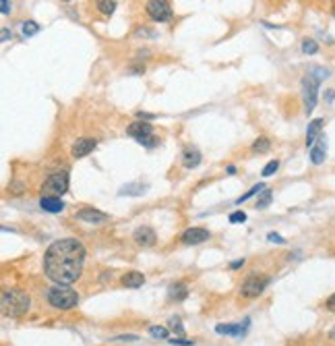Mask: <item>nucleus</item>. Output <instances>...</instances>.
Returning <instances> with one entry per match:
<instances>
[{"mask_svg":"<svg viewBox=\"0 0 335 346\" xmlns=\"http://www.w3.org/2000/svg\"><path fill=\"white\" fill-rule=\"evenodd\" d=\"M114 340H116V342H135V340H139V336H135V334H127V336H116Z\"/></svg>","mask_w":335,"mask_h":346,"instance_id":"33","label":"nucleus"},{"mask_svg":"<svg viewBox=\"0 0 335 346\" xmlns=\"http://www.w3.org/2000/svg\"><path fill=\"white\" fill-rule=\"evenodd\" d=\"M21 29H23V35H25V37H31V35H35V33H37L41 27H39L35 21H25Z\"/></svg>","mask_w":335,"mask_h":346,"instance_id":"24","label":"nucleus"},{"mask_svg":"<svg viewBox=\"0 0 335 346\" xmlns=\"http://www.w3.org/2000/svg\"><path fill=\"white\" fill-rule=\"evenodd\" d=\"M277 168H279V162H277V160H271V162L263 168V176H273V174L277 172Z\"/></svg>","mask_w":335,"mask_h":346,"instance_id":"29","label":"nucleus"},{"mask_svg":"<svg viewBox=\"0 0 335 346\" xmlns=\"http://www.w3.org/2000/svg\"><path fill=\"white\" fill-rule=\"evenodd\" d=\"M267 278H263V276H248L244 282H242V286H240V294L242 296H246V299H253V296H259L263 290H265V286H267Z\"/></svg>","mask_w":335,"mask_h":346,"instance_id":"7","label":"nucleus"},{"mask_svg":"<svg viewBox=\"0 0 335 346\" xmlns=\"http://www.w3.org/2000/svg\"><path fill=\"white\" fill-rule=\"evenodd\" d=\"M269 203H271V191H269V189H265V191H263V195H261V199L257 201V208H259V210H263V208H267Z\"/></svg>","mask_w":335,"mask_h":346,"instance_id":"28","label":"nucleus"},{"mask_svg":"<svg viewBox=\"0 0 335 346\" xmlns=\"http://www.w3.org/2000/svg\"><path fill=\"white\" fill-rule=\"evenodd\" d=\"M0 7H3V15L11 13V3H9V0H0Z\"/></svg>","mask_w":335,"mask_h":346,"instance_id":"37","label":"nucleus"},{"mask_svg":"<svg viewBox=\"0 0 335 346\" xmlns=\"http://www.w3.org/2000/svg\"><path fill=\"white\" fill-rule=\"evenodd\" d=\"M172 344H178V346H193L195 342L193 340H184V338H174V340H170Z\"/></svg>","mask_w":335,"mask_h":346,"instance_id":"35","label":"nucleus"},{"mask_svg":"<svg viewBox=\"0 0 335 346\" xmlns=\"http://www.w3.org/2000/svg\"><path fill=\"white\" fill-rule=\"evenodd\" d=\"M325 100H327V102H333V100H335V89H329V91H327Z\"/></svg>","mask_w":335,"mask_h":346,"instance_id":"38","label":"nucleus"},{"mask_svg":"<svg viewBox=\"0 0 335 346\" xmlns=\"http://www.w3.org/2000/svg\"><path fill=\"white\" fill-rule=\"evenodd\" d=\"M267 240H271V242H277V245H282V242H286L282 234H275V232H269V234H267Z\"/></svg>","mask_w":335,"mask_h":346,"instance_id":"32","label":"nucleus"},{"mask_svg":"<svg viewBox=\"0 0 335 346\" xmlns=\"http://www.w3.org/2000/svg\"><path fill=\"white\" fill-rule=\"evenodd\" d=\"M149 336H151V338H157V340H159V338L163 340V338H168V328L151 325V328H149Z\"/></svg>","mask_w":335,"mask_h":346,"instance_id":"27","label":"nucleus"},{"mask_svg":"<svg viewBox=\"0 0 335 346\" xmlns=\"http://www.w3.org/2000/svg\"><path fill=\"white\" fill-rule=\"evenodd\" d=\"M85 266V247L75 238H62L48 247L44 255V272L56 284H73Z\"/></svg>","mask_w":335,"mask_h":346,"instance_id":"1","label":"nucleus"},{"mask_svg":"<svg viewBox=\"0 0 335 346\" xmlns=\"http://www.w3.org/2000/svg\"><path fill=\"white\" fill-rule=\"evenodd\" d=\"M65 3H71V0H65Z\"/></svg>","mask_w":335,"mask_h":346,"instance_id":"43","label":"nucleus"},{"mask_svg":"<svg viewBox=\"0 0 335 346\" xmlns=\"http://www.w3.org/2000/svg\"><path fill=\"white\" fill-rule=\"evenodd\" d=\"M302 52L304 54H317L319 52V44L315 39H304L302 42Z\"/></svg>","mask_w":335,"mask_h":346,"instance_id":"25","label":"nucleus"},{"mask_svg":"<svg viewBox=\"0 0 335 346\" xmlns=\"http://www.w3.org/2000/svg\"><path fill=\"white\" fill-rule=\"evenodd\" d=\"M319 83H321V81H317V79H315V77H310V75H306V77L302 79L304 112H306V114H310V112L315 110V106H317V97H319Z\"/></svg>","mask_w":335,"mask_h":346,"instance_id":"5","label":"nucleus"},{"mask_svg":"<svg viewBox=\"0 0 335 346\" xmlns=\"http://www.w3.org/2000/svg\"><path fill=\"white\" fill-rule=\"evenodd\" d=\"M242 266H244V259H238V261H232V263H230L232 270H238V268H242Z\"/></svg>","mask_w":335,"mask_h":346,"instance_id":"39","label":"nucleus"},{"mask_svg":"<svg viewBox=\"0 0 335 346\" xmlns=\"http://www.w3.org/2000/svg\"><path fill=\"white\" fill-rule=\"evenodd\" d=\"M9 37H11V31H9L7 27H5V29H3V42H7Z\"/></svg>","mask_w":335,"mask_h":346,"instance_id":"40","label":"nucleus"},{"mask_svg":"<svg viewBox=\"0 0 335 346\" xmlns=\"http://www.w3.org/2000/svg\"><path fill=\"white\" fill-rule=\"evenodd\" d=\"M95 147H97V141H95V139L83 137V139H77V141L73 143L71 154H73V158H85V156H89V154L95 150Z\"/></svg>","mask_w":335,"mask_h":346,"instance_id":"8","label":"nucleus"},{"mask_svg":"<svg viewBox=\"0 0 335 346\" xmlns=\"http://www.w3.org/2000/svg\"><path fill=\"white\" fill-rule=\"evenodd\" d=\"M29 305H31V299L25 290H19V288H11V290H5L3 292V311L11 317H19V315H25L29 311Z\"/></svg>","mask_w":335,"mask_h":346,"instance_id":"2","label":"nucleus"},{"mask_svg":"<svg viewBox=\"0 0 335 346\" xmlns=\"http://www.w3.org/2000/svg\"><path fill=\"white\" fill-rule=\"evenodd\" d=\"M325 156H327V139L321 135V139L310 147V162L315 166H319L325 162Z\"/></svg>","mask_w":335,"mask_h":346,"instance_id":"12","label":"nucleus"},{"mask_svg":"<svg viewBox=\"0 0 335 346\" xmlns=\"http://www.w3.org/2000/svg\"><path fill=\"white\" fill-rule=\"evenodd\" d=\"M127 133L135 139H141V137H147V135H153V127L147 123V120H137L133 125H129Z\"/></svg>","mask_w":335,"mask_h":346,"instance_id":"14","label":"nucleus"},{"mask_svg":"<svg viewBox=\"0 0 335 346\" xmlns=\"http://www.w3.org/2000/svg\"><path fill=\"white\" fill-rule=\"evenodd\" d=\"M145 11L157 23H165V21L172 19V9H170V5H168L165 0H149Z\"/></svg>","mask_w":335,"mask_h":346,"instance_id":"6","label":"nucleus"},{"mask_svg":"<svg viewBox=\"0 0 335 346\" xmlns=\"http://www.w3.org/2000/svg\"><path fill=\"white\" fill-rule=\"evenodd\" d=\"M308 75H310V77H315L317 81H323V79H327V77H329V71H327V69H323V67H312V69L308 71Z\"/></svg>","mask_w":335,"mask_h":346,"instance_id":"26","label":"nucleus"},{"mask_svg":"<svg viewBox=\"0 0 335 346\" xmlns=\"http://www.w3.org/2000/svg\"><path fill=\"white\" fill-rule=\"evenodd\" d=\"M329 338H331V340H335V328H333V330L329 332Z\"/></svg>","mask_w":335,"mask_h":346,"instance_id":"41","label":"nucleus"},{"mask_svg":"<svg viewBox=\"0 0 335 346\" xmlns=\"http://www.w3.org/2000/svg\"><path fill=\"white\" fill-rule=\"evenodd\" d=\"M41 191H44V197H60L69 191V174L65 170L60 172H52L46 182L41 185Z\"/></svg>","mask_w":335,"mask_h":346,"instance_id":"4","label":"nucleus"},{"mask_svg":"<svg viewBox=\"0 0 335 346\" xmlns=\"http://www.w3.org/2000/svg\"><path fill=\"white\" fill-rule=\"evenodd\" d=\"M325 305H327V309H329L331 313H335V292H333V294L329 296V299H327V303H325Z\"/></svg>","mask_w":335,"mask_h":346,"instance_id":"36","label":"nucleus"},{"mask_svg":"<svg viewBox=\"0 0 335 346\" xmlns=\"http://www.w3.org/2000/svg\"><path fill=\"white\" fill-rule=\"evenodd\" d=\"M39 208L44 212H50V214H60L65 210V203L60 201V197H41Z\"/></svg>","mask_w":335,"mask_h":346,"instance_id":"15","label":"nucleus"},{"mask_svg":"<svg viewBox=\"0 0 335 346\" xmlns=\"http://www.w3.org/2000/svg\"><path fill=\"white\" fill-rule=\"evenodd\" d=\"M108 218H110L108 214H103L99 210H93V208H85V210L77 212V220H83L87 224H103Z\"/></svg>","mask_w":335,"mask_h":346,"instance_id":"10","label":"nucleus"},{"mask_svg":"<svg viewBox=\"0 0 335 346\" xmlns=\"http://www.w3.org/2000/svg\"><path fill=\"white\" fill-rule=\"evenodd\" d=\"M331 15L335 17V0H333V7H331Z\"/></svg>","mask_w":335,"mask_h":346,"instance_id":"42","label":"nucleus"},{"mask_svg":"<svg viewBox=\"0 0 335 346\" xmlns=\"http://www.w3.org/2000/svg\"><path fill=\"white\" fill-rule=\"evenodd\" d=\"M120 282H122V286H127V288H139V286H143L145 276H143L141 272H127Z\"/></svg>","mask_w":335,"mask_h":346,"instance_id":"17","label":"nucleus"},{"mask_svg":"<svg viewBox=\"0 0 335 346\" xmlns=\"http://www.w3.org/2000/svg\"><path fill=\"white\" fill-rule=\"evenodd\" d=\"M323 125H325L323 118H315L312 123H308V129H306V147H312V145L321 139Z\"/></svg>","mask_w":335,"mask_h":346,"instance_id":"13","label":"nucleus"},{"mask_svg":"<svg viewBox=\"0 0 335 346\" xmlns=\"http://www.w3.org/2000/svg\"><path fill=\"white\" fill-rule=\"evenodd\" d=\"M168 296H170L172 301H184L189 296V290H186V284L178 282V284H172L170 290H168Z\"/></svg>","mask_w":335,"mask_h":346,"instance_id":"18","label":"nucleus"},{"mask_svg":"<svg viewBox=\"0 0 335 346\" xmlns=\"http://www.w3.org/2000/svg\"><path fill=\"white\" fill-rule=\"evenodd\" d=\"M170 323H172V330H174V332L184 334V330H182V325H180V319H178V317H172V319H170Z\"/></svg>","mask_w":335,"mask_h":346,"instance_id":"34","label":"nucleus"},{"mask_svg":"<svg viewBox=\"0 0 335 346\" xmlns=\"http://www.w3.org/2000/svg\"><path fill=\"white\" fill-rule=\"evenodd\" d=\"M182 164H184V168H197L199 164H201V154L197 152V150H186L184 152V158H182Z\"/></svg>","mask_w":335,"mask_h":346,"instance_id":"19","label":"nucleus"},{"mask_svg":"<svg viewBox=\"0 0 335 346\" xmlns=\"http://www.w3.org/2000/svg\"><path fill=\"white\" fill-rule=\"evenodd\" d=\"M141 145H145V147H155L157 145V139L153 137V135H147V137H141V139H137Z\"/></svg>","mask_w":335,"mask_h":346,"instance_id":"30","label":"nucleus"},{"mask_svg":"<svg viewBox=\"0 0 335 346\" xmlns=\"http://www.w3.org/2000/svg\"><path fill=\"white\" fill-rule=\"evenodd\" d=\"M133 240H135L139 247H151V245L157 240V236H155V230H153V228H149V226H141V228H137V230H135Z\"/></svg>","mask_w":335,"mask_h":346,"instance_id":"11","label":"nucleus"},{"mask_svg":"<svg viewBox=\"0 0 335 346\" xmlns=\"http://www.w3.org/2000/svg\"><path fill=\"white\" fill-rule=\"evenodd\" d=\"M248 323H250V319H246L244 325H242V323H232V325H221V323H219V325L215 328V332H217V334H230V336H236V338H238V336H242V334L248 330Z\"/></svg>","mask_w":335,"mask_h":346,"instance_id":"16","label":"nucleus"},{"mask_svg":"<svg viewBox=\"0 0 335 346\" xmlns=\"http://www.w3.org/2000/svg\"><path fill=\"white\" fill-rule=\"evenodd\" d=\"M246 220V214L244 212H232L230 214V222L232 224H238V222H244Z\"/></svg>","mask_w":335,"mask_h":346,"instance_id":"31","label":"nucleus"},{"mask_svg":"<svg viewBox=\"0 0 335 346\" xmlns=\"http://www.w3.org/2000/svg\"><path fill=\"white\" fill-rule=\"evenodd\" d=\"M143 193H145V185H139V182H133L120 189V195H143Z\"/></svg>","mask_w":335,"mask_h":346,"instance_id":"22","label":"nucleus"},{"mask_svg":"<svg viewBox=\"0 0 335 346\" xmlns=\"http://www.w3.org/2000/svg\"><path fill=\"white\" fill-rule=\"evenodd\" d=\"M265 189H267V187H265V185H263V182H259V185H255V187H253V189H250V191H248V193H244V195H242V197H238V199H236V203H238V206H240V203H242V201H248V199H250V197H253V195H257V193H263V191H265Z\"/></svg>","mask_w":335,"mask_h":346,"instance_id":"23","label":"nucleus"},{"mask_svg":"<svg viewBox=\"0 0 335 346\" xmlns=\"http://www.w3.org/2000/svg\"><path fill=\"white\" fill-rule=\"evenodd\" d=\"M48 303H50L52 307H56V309L67 311V309L77 307L79 294H77V290H73L69 284H56V286H52V288L48 290Z\"/></svg>","mask_w":335,"mask_h":346,"instance_id":"3","label":"nucleus"},{"mask_svg":"<svg viewBox=\"0 0 335 346\" xmlns=\"http://www.w3.org/2000/svg\"><path fill=\"white\" fill-rule=\"evenodd\" d=\"M269 147H271V141H269L267 137H259V139L253 143V152L265 154V152H269Z\"/></svg>","mask_w":335,"mask_h":346,"instance_id":"21","label":"nucleus"},{"mask_svg":"<svg viewBox=\"0 0 335 346\" xmlns=\"http://www.w3.org/2000/svg\"><path fill=\"white\" fill-rule=\"evenodd\" d=\"M211 238V234H209V230H205V228H189V230H184L182 232V242L184 245H201V242H205V240H209Z\"/></svg>","mask_w":335,"mask_h":346,"instance_id":"9","label":"nucleus"},{"mask_svg":"<svg viewBox=\"0 0 335 346\" xmlns=\"http://www.w3.org/2000/svg\"><path fill=\"white\" fill-rule=\"evenodd\" d=\"M95 7H97V11L101 15L110 17L112 13L116 11V0H95Z\"/></svg>","mask_w":335,"mask_h":346,"instance_id":"20","label":"nucleus"}]
</instances>
